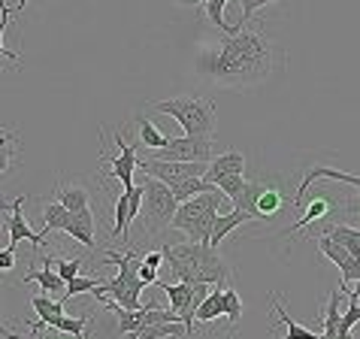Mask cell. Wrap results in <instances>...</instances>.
<instances>
[{
    "mask_svg": "<svg viewBox=\"0 0 360 339\" xmlns=\"http://www.w3.org/2000/svg\"><path fill=\"white\" fill-rule=\"evenodd\" d=\"M282 49L261 27H243L239 34H224L218 43H209L200 55V70L227 91H248L264 85L282 70Z\"/></svg>",
    "mask_w": 360,
    "mask_h": 339,
    "instance_id": "1",
    "label": "cell"
},
{
    "mask_svg": "<svg viewBox=\"0 0 360 339\" xmlns=\"http://www.w3.org/2000/svg\"><path fill=\"white\" fill-rule=\"evenodd\" d=\"M164 261L169 267L179 282L197 285V282H209V285H224L227 279V264L221 261V255L215 252L209 243H164L161 245Z\"/></svg>",
    "mask_w": 360,
    "mask_h": 339,
    "instance_id": "2",
    "label": "cell"
},
{
    "mask_svg": "<svg viewBox=\"0 0 360 339\" xmlns=\"http://www.w3.org/2000/svg\"><path fill=\"white\" fill-rule=\"evenodd\" d=\"M152 113L169 115L176 124H182L185 136H200V139H212L215 136V124H218V109L209 97H197V94H179L169 101H158L148 103Z\"/></svg>",
    "mask_w": 360,
    "mask_h": 339,
    "instance_id": "3",
    "label": "cell"
},
{
    "mask_svg": "<svg viewBox=\"0 0 360 339\" xmlns=\"http://www.w3.org/2000/svg\"><path fill=\"white\" fill-rule=\"evenodd\" d=\"M224 191L221 188H209V191L191 197V200L179 203L176 209V218H173V227L176 231L188 234L191 243H209L212 239V224L218 218V206L224 203Z\"/></svg>",
    "mask_w": 360,
    "mask_h": 339,
    "instance_id": "4",
    "label": "cell"
},
{
    "mask_svg": "<svg viewBox=\"0 0 360 339\" xmlns=\"http://www.w3.org/2000/svg\"><path fill=\"white\" fill-rule=\"evenodd\" d=\"M176 209H179V200H176L173 188L155 176H146L143 179V209H139L146 234L161 236L167 227H173Z\"/></svg>",
    "mask_w": 360,
    "mask_h": 339,
    "instance_id": "5",
    "label": "cell"
},
{
    "mask_svg": "<svg viewBox=\"0 0 360 339\" xmlns=\"http://www.w3.org/2000/svg\"><path fill=\"white\" fill-rule=\"evenodd\" d=\"M233 206L245 209L252 218H276L291 206V200H288V194L278 185H269L257 179V182H245L243 194L233 200Z\"/></svg>",
    "mask_w": 360,
    "mask_h": 339,
    "instance_id": "6",
    "label": "cell"
},
{
    "mask_svg": "<svg viewBox=\"0 0 360 339\" xmlns=\"http://www.w3.org/2000/svg\"><path fill=\"white\" fill-rule=\"evenodd\" d=\"M136 170H143L146 176L161 179V182H167L169 188H173L179 182H185V179H206L209 161H158V158L143 161V158H139Z\"/></svg>",
    "mask_w": 360,
    "mask_h": 339,
    "instance_id": "7",
    "label": "cell"
},
{
    "mask_svg": "<svg viewBox=\"0 0 360 339\" xmlns=\"http://www.w3.org/2000/svg\"><path fill=\"white\" fill-rule=\"evenodd\" d=\"M27 203V194H18L13 206L4 203V227H6V245H18V243H34V248H39L46 243V234L43 231H34L31 224H27V218L22 212V206Z\"/></svg>",
    "mask_w": 360,
    "mask_h": 339,
    "instance_id": "8",
    "label": "cell"
},
{
    "mask_svg": "<svg viewBox=\"0 0 360 339\" xmlns=\"http://www.w3.org/2000/svg\"><path fill=\"white\" fill-rule=\"evenodd\" d=\"M158 161H212L215 158V143L200 136H176L169 146L155 148Z\"/></svg>",
    "mask_w": 360,
    "mask_h": 339,
    "instance_id": "9",
    "label": "cell"
},
{
    "mask_svg": "<svg viewBox=\"0 0 360 339\" xmlns=\"http://www.w3.org/2000/svg\"><path fill=\"white\" fill-rule=\"evenodd\" d=\"M115 146H118V155H106V148H100V164L109 167V173H112L118 182L124 185V191H131L134 188V173H136V146H131L127 139L122 136V131H115Z\"/></svg>",
    "mask_w": 360,
    "mask_h": 339,
    "instance_id": "10",
    "label": "cell"
},
{
    "mask_svg": "<svg viewBox=\"0 0 360 339\" xmlns=\"http://www.w3.org/2000/svg\"><path fill=\"white\" fill-rule=\"evenodd\" d=\"M318 248H321V255L327 261H333L339 267V273H342V291H348L352 282H360V257H354L345 245H339L327 234H321L318 236Z\"/></svg>",
    "mask_w": 360,
    "mask_h": 339,
    "instance_id": "11",
    "label": "cell"
},
{
    "mask_svg": "<svg viewBox=\"0 0 360 339\" xmlns=\"http://www.w3.org/2000/svg\"><path fill=\"white\" fill-rule=\"evenodd\" d=\"M333 215H336V194L333 191H321L315 200H303V212H300V218L288 227V231H282V236L300 234V231H306L312 222H318V218H333Z\"/></svg>",
    "mask_w": 360,
    "mask_h": 339,
    "instance_id": "12",
    "label": "cell"
},
{
    "mask_svg": "<svg viewBox=\"0 0 360 339\" xmlns=\"http://www.w3.org/2000/svg\"><path fill=\"white\" fill-rule=\"evenodd\" d=\"M155 288L167 294L169 306H173L176 312L182 315V324L188 327V333H191V339H194V315H191V309H188V306H191V291H194V285H188V282L173 285V282H164V279H158Z\"/></svg>",
    "mask_w": 360,
    "mask_h": 339,
    "instance_id": "13",
    "label": "cell"
},
{
    "mask_svg": "<svg viewBox=\"0 0 360 339\" xmlns=\"http://www.w3.org/2000/svg\"><path fill=\"white\" fill-rule=\"evenodd\" d=\"M67 236H73L76 243H82L85 248H94V212L91 209H79V212H70L67 218V227H64Z\"/></svg>",
    "mask_w": 360,
    "mask_h": 339,
    "instance_id": "14",
    "label": "cell"
},
{
    "mask_svg": "<svg viewBox=\"0 0 360 339\" xmlns=\"http://www.w3.org/2000/svg\"><path fill=\"white\" fill-rule=\"evenodd\" d=\"M227 173H236V176L245 173V155L239 152V148H227V152L215 155L212 161H209L206 182H212V179H218V176H227Z\"/></svg>",
    "mask_w": 360,
    "mask_h": 339,
    "instance_id": "15",
    "label": "cell"
},
{
    "mask_svg": "<svg viewBox=\"0 0 360 339\" xmlns=\"http://www.w3.org/2000/svg\"><path fill=\"white\" fill-rule=\"evenodd\" d=\"M55 200L58 203H64L70 212H79V209H88V203H91V194H88V188L85 185H79V182H58L55 185Z\"/></svg>",
    "mask_w": 360,
    "mask_h": 339,
    "instance_id": "16",
    "label": "cell"
},
{
    "mask_svg": "<svg viewBox=\"0 0 360 339\" xmlns=\"http://www.w3.org/2000/svg\"><path fill=\"white\" fill-rule=\"evenodd\" d=\"M31 306H34V312H37V321L43 324V327H58V321L67 315L64 312V300H52L49 294L31 297Z\"/></svg>",
    "mask_w": 360,
    "mask_h": 339,
    "instance_id": "17",
    "label": "cell"
},
{
    "mask_svg": "<svg viewBox=\"0 0 360 339\" xmlns=\"http://www.w3.org/2000/svg\"><path fill=\"white\" fill-rule=\"evenodd\" d=\"M245 222H252V215H248L245 209H233V212H227V215H218L215 224H212V239H209V245L218 248L227 239V234H233L236 227L245 224Z\"/></svg>",
    "mask_w": 360,
    "mask_h": 339,
    "instance_id": "18",
    "label": "cell"
},
{
    "mask_svg": "<svg viewBox=\"0 0 360 339\" xmlns=\"http://www.w3.org/2000/svg\"><path fill=\"white\" fill-rule=\"evenodd\" d=\"M164 336H188L191 339V333H188V327L182 321H167V324H143L136 327V331H131L124 339H164Z\"/></svg>",
    "mask_w": 360,
    "mask_h": 339,
    "instance_id": "19",
    "label": "cell"
},
{
    "mask_svg": "<svg viewBox=\"0 0 360 339\" xmlns=\"http://www.w3.org/2000/svg\"><path fill=\"white\" fill-rule=\"evenodd\" d=\"M224 285H215L212 291L206 294V300L200 303V309H197V324H209V321H215V318H221L224 315Z\"/></svg>",
    "mask_w": 360,
    "mask_h": 339,
    "instance_id": "20",
    "label": "cell"
},
{
    "mask_svg": "<svg viewBox=\"0 0 360 339\" xmlns=\"http://www.w3.org/2000/svg\"><path fill=\"white\" fill-rule=\"evenodd\" d=\"M22 282H37L49 297L58 294V291H64V288H67V282H64L61 276H58V270H52V267H46V264H43V270H34V267H31V270L25 273Z\"/></svg>",
    "mask_w": 360,
    "mask_h": 339,
    "instance_id": "21",
    "label": "cell"
},
{
    "mask_svg": "<svg viewBox=\"0 0 360 339\" xmlns=\"http://www.w3.org/2000/svg\"><path fill=\"white\" fill-rule=\"evenodd\" d=\"M324 234L333 239V243L345 245L354 257H360V227H352V224H327Z\"/></svg>",
    "mask_w": 360,
    "mask_h": 339,
    "instance_id": "22",
    "label": "cell"
},
{
    "mask_svg": "<svg viewBox=\"0 0 360 339\" xmlns=\"http://www.w3.org/2000/svg\"><path fill=\"white\" fill-rule=\"evenodd\" d=\"M339 291H342V288H339ZM339 291H330L327 315H321V321H324L321 339H336V333H339V321H342V294Z\"/></svg>",
    "mask_w": 360,
    "mask_h": 339,
    "instance_id": "23",
    "label": "cell"
},
{
    "mask_svg": "<svg viewBox=\"0 0 360 339\" xmlns=\"http://www.w3.org/2000/svg\"><path fill=\"white\" fill-rule=\"evenodd\" d=\"M273 300V315H278V321H282L285 327H288V333L282 336V339H321V333H315V331H309V327H300L291 315L285 312V306L276 300V297H269Z\"/></svg>",
    "mask_w": 360,
    "mask_h": 339,
    "instance_id": "24",
    "label": "cell"
},
{
    "mask_svg": "<svg viewBox=\"0 0 360 339\" xmlns=\"http://www.w3.org/2000/svg\"><path fill=\"white\" fill-rule=\"evenodd\" d=\"M67 218H70V209L64 203H58V200L46 203L43 206V234L49 236V234H55V231H64Z\"/></svg>",
    "mask_w": 360,
    "mask_h": 339,
    "instance_id": "25",
    "label": "cell"
},
{
    "mask_svg": "<svg viewBox=\"0 0 360 339\" xmlns=\"http://www.w3.org/2000/svg\"><path fill=\"white\" fill-rule=\"evenodd\" d=\"M18 136L13 131H4L0 127V176L9 173V170L15 167V158H18Z\"/></svg>",
    "mask_w": 360,
    "mask_h": 339,
    "instance_id": "26",
    "label": "cell"
},
{
    "mask_svg": "<svg viewBox=\"0 0 360 339\" xmlns=\"http://www.w3.org/2000/svg\"><path fill=\"white\" fill-rule=\"evenodd\" d=\"M136 131H139V143H143L146 148H164V146H169V136L167 134H161L158 127L148 122L146 115H136Z\"/></svg>",
    "mask_w": 360,
    "mask_h": 339,
    "instance_id": "27",
    "label": "cell"
},
{
    "mask_svg": "<svg viewBox=\"0 0 360 339\" xmlns=\"http://www.w3.org/2000/svg\"><path fill=\"white\" fill-rule=\"evenodd\" d=\"M354 324H360V291H348V306L342 312V321H339V333L336 336H348Z\"/></svg>",
    "mask_w": 360,
    "mask_h": 339,
    "instance_id": "28",
    "label": "cell"
},
{
    "mask_svg": "<svg viewBox=\"0 0 360 339\" xmlns=\"http://www.w3.org/2000/svg\"><path fill=\"white\" fill-rule=\"evenodd\" d=\"M224 318L230 321V331L227 333H236L239 321H243V300H239V294L233 291V288H224Z\"/></svg>",
    "mask_w": 360,
    "mask_h": 339,
    "instance_id": "29",
    "label": "cell"
},
{
    "mask_svg": "<svg viewBox=\"0 0 360 339\" xmlns=\"http://www.w3.org/2000/svg\"><path fill=\"white\" fill-rule=\"evenodd\" d=\"M106 279H94V276H85V273H79L76 279H70L67 288H64V300H70V297H76V294H91L94 288H100Z\"/></svg>",
    "mask_w": 360,
    "mask_h": 339,
    "instance_id": "30",
    "label": "cell"
},
{
    "mask_svg": "<svg viewBox=\"0 0 360 339\" xmlns=\"http://www.w3.org/2000/svg\"><path fill=\"white\" fill-rule=\"evenodd\" d=\"M245 182H248V179H245V176H236V173H227V176H218V179H212V185L221 188V191L230 197V200H236V197L243 194Z\"/></svg>",
    "mask_w": 360,
    "mask_h": 339,
    "instance_id": "31",
    "label": "cell"
},
{
    "mask_svg": "<svg viewBox=\"0 0 360 339\" xmlns=\"http://www.w3.org/2000/svg\"><path fill=\"white\" fill-rule=\"evenodd\" d=\"M15 9L6 6V0H0V55H9V61H18V52L4 46V34H6V25H9V15H13Z\"/></svg>",
    "mask_w": 360,
    "mask_h": 339,
    "instance_id": "32",
    "label": "cell"
},
{
    "mask_svg": "<svg viewBox=\"0 0 360 339\" xmlns=\"http://www.w3.org/2000/svg\"><path fill=\"white\" fill-rule=\"evenodd\" d=\"M243 4V18H239V31L243 27H248V22H252V15L257 13L261 6H266V4H276V0H239Z\"/></svg>",
    "mask_w": 360,
    "mask_h": 339,
    "instance_id": "33",
    "label": "cell"
},
{
    "mask_svg": "<svg viewBox=\"0 0 360 339\" xmlns=\"http://www.w3.org/2000/svg\"><path fill=\"white\" fill-rule=\"evenodd\" d=\"M15 267V245H4L0 248V273H9Z\"/></svg>",
    "mask_w": 360,
    "mask_h": 339,
    "instance_id": "34",
    "label": "cell"
},
{
    "mask_svg": "<svg viewBox=\"0 0 360 339\" xmlns=\"http://www.w3.org/2000/svg\"><path fill=\"white\" fill-rule=\"evenodd\" d=\"M339 212L342 215H360V188H357V197H352V200H345L342 206H339Z\"/></svg>",
    "mask_w": 360,
    "mask_h": 339,
    "instance_id": "35",
    "label": "cell"
},
{
    "mask_svg": "<svg viewBox=\"0 0 360 339\" xmlns=\"http://www.w3.org/2000/svg\"><path fill=\"white\" fill-rule=\"evenodd\" d=\"M143 264L146 267H155V270H158V267L164 264V252H161V248H155V252H146L143 255Z\"/></svg>",
    "mask_w": 360,
    "mask_h": 339,
    "instance_id": "36",
    "label": "cell"
},
{
    "mask_svg": "<svg viewBox=\"0 0 360 339\" xmlns=\"http://www.w3.org/2000/svg\"><path fill=\"white\" fill-rule=\"evenodd\" d=\"M139 279H143L146 285H155V282H158V270H155V267H146V264H139Z\"/></svg>",
    "mask_w": 360,
    "mask_h": 339,
    "instance_id": "37",
    "label": "cell"
},
{
    "mask_svg": "<svg viewBox=\"0 0 360 339\" xmlns=\"http://www.w3.org/2000/svg\"><path fill=\"white\" fill-rule=\"evenodd\" d=\"M176 4H182V6H206V0H176Z\"/></svg>",
    "mask_w": 360,
    "mask_h": 339,
    "instance_id": "38",
    "label": "cell"
},
{
    "mask_svg": "<svg viewBox=\"0 0 360 339\" xmlns=\"http://www.w3.org/2000/svg\"><path fill=\"white\" fill-rule=\"evenodd\" d=\"M4 339H25V336H18V333H13V331H6V336Z\"/></svg>",
    "mask_w": 360,
    "mask_h": 339,
    "instance_id": "39",
    "label": "cell"
},
{
    "mask_svg": "<svg viewBox=\"0 0 360 339\" xmlns=\"http://www.w3.org/2000/svg\"><path fill=\"white\" fill-rule=\"evenodd\" d=\"M27 6V0H18V6H15V13H18V9H25Z\"/></svg>",
    "mask_w": 360,
    "mask_h": 339,
    "instance_id": "40",
    "label": "cell"
},
{
    "mask_svg": "<svg viewBox=\"0 0 360 339\" xmlns=\"http://www.w3.org/2000/svg\"><path fill=\"white\" fill-rule=\"evenodd\" d=\"M0 291H4V288H0ZM6 331H9V327H4V324H0V336H6Z\"/></svg>",
    "mask_w": 360,
    "mask_h": 339,
    "instance_id": "41",
    "label": "cell"
},
{
    "mask_svg": "<svg viewBox=\"0 0 360 339\" xmlns=\"http://www.w3.org/2000/svg\"><path fill=\"white\" fill-rule=\"evenodd\" d=\"M164 339H188V336H164Z\"/></svg>",
    "mask_w": 360,
    "mask_h": 339,
    "instance_id": "42",
    "label": "cell"
}]
</instances>
